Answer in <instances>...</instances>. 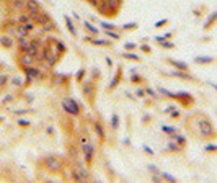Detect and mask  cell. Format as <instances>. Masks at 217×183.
I'll return each mask as SVG.
<instances>
[{
	"label": "cell",
	"mask_w": 217,
	"mask_h": 183,
	"mask_svg": "<svg viewBox=\"0 0 217 183\" xmlns=\"http://www.w3.org/2000/svg\"><path fill=\"white\" fill-rule=\"evenodd\" d=\"M199 119L196 121V124H190L188 123V126H190V133L193 131V133H196L199 137H202L204 141H212L215 139V129H214V124L212 121L206 116V114H198Z\"/></svg>",
	"instance_id": "cell-1"
},
{
	"label": "cell",
	"mask_w": 217,
	"mask_h": 183,
	"mask_svg": "<svg viewBox=\"0 0 217 183\" xmlns=\"http://www.w3.org/2000/svg\"><path fill=\"white\" fill-rule=\"evenodd\" d=\"M70 175H72V180L73 181H87L90 178V173H88V168L85 167L83 164L75 162L70 168Z\"/></svg>",
	"instance_id": "cell-2"
},
{
	"label": "cell",
	"mask_w": 217,
	"mask_h": 183,
	"mask_svg": "<svg viewBox=\"0 0 217 183\" xmlns=\"http://www.w3.org/2000/svg\"><path fill=\"white\" fill-rule=\"evenodd\" d=\"M80 149H82V154H83V159L87 164H91L93 160V155H95V147L93 144L90 142V139L87 136H80Z\"/></svg>",
	"instance_id": "cell-3"
},
{
	"label": "cell",
	"mask_w": 217,
	"mask_h": 183,
	"mask_svg": "<svg viewBox=\"0 0 217 183\" xmlns=\"http://www.w3.org/2000/svg\"><path fill=\"white\" fill-rule=\"evenodd\" d=\"M44 167H46V170L52 172V173H57V172H61L64 168V160L59 155H49V157L44 159Z\"/></svg>",
	"instance_id": "cell-4"
},
{
	"label": "cell",
	"mask_w": 217,
	"mask_h": 183,
	"mask_svg": "<svg viewBox=\"0 0 217 183\" xmlns=\"http://www.w3.org/2000/svg\"><path fill=\"white\" fill-rule=\"evenodd\" d=\"M61 105H62V108H64V111L67 114H70V116H80V113H82L80 105L73 98H64L61 101Z\"/></svg>",
	"instance_id": "cell-5"
},
{
	"label": "cell",
	"mask_w": 217,
	"mask_h": 183,
	"mask_svg": "<svg viewBox=\"0 0 217 183\" xmlns=\"http://www.w3.org/2000/svg\"><path fill=\"white\" fill-rule=\"evenodd\" d=\"M23 72H25V77H26V83H25V85H30V83H33V82H38V80L44 79V74L39 70L38 66L23 69Z\"/></svg>",
	"instance_id": "cell-6"
},
{
	"label": "cell",
	"mask_w": 217,
	"mask_h": 183,
	"mask_svg": "<svg viewBox=\"0 0 217 183\" xmlns=\"http://www.w3.org/2000/svg\"><path fill=\"white\" fill-rule=\"evenodd\" d=\"M16 23L23 25L28 31H34V30H36V26H38L36 21H34L31 16L26 13V11H23V13H18V15H16Z\"/></svg>",
	"instance_id": "cell-7"
},
{
	"label": "cell",
	"mask_w": 217,
	"mask_h": 183,
	"mask_svg": "<svg viewBox=\"0 0 217 183\" xmlns=\"http://www.w3.org/2000/svg\"><path fill=\"white\" fill-rule=\"evenodd\" d=\"M36 64H38L36 57L30 56L28 53H20V56H18V66L21 69H28V67H33Z\"/></svg>",
	"instance_id": "cell-8"
},
{
	"label": "cell",
	"mask_w": 217,
	"mask_h": 183,
	"mask_svg": "<svg viewBox=\"0 0 217 183\" xmlns=\"http://www.w3.org/2000/svg\"><path fill=\"white\" fill-rule=\"evenodd\" d=\"M108 7V16H116L123 7V0H105Z\"/></svg>",
	"instance_id": "cell-9"
},
{
	"label": "cell",
	"mask_w": 217,
	"mask_h": 183,
	"mask_svg": "<svg viewBox=\"0 0 217 183\" xmlns=\"http://www.w3.org/2000/svg\"><path fill=\"white\" fill-rule=\"evenodd\" d=\"M39 11H43V7L39 5L38 0H26V13L31 16H36Z\"/></svg>",
	"instance_id": "cell-10"
},
{
	"label": "cell",
	"mask_w": 217,
	"mask_h": 183,
	"mask_svg": "<svg viewBox=\"0 0 217 183\" xmlns=\"http://www.w3.org/2000/svg\"><path fill=\"white\" fill-rule=\"evenodd\" d=\"M171 98L178 100V103H181L183 106H191L194 103V98L190 95V93H185V92H180V93H173Z\"/></svg>",
	"instance_id": "cell-11"
},
{
	"label": "cell",
	"mask_w": 217,
	"mask_h": 183,
	"mask_svg": "<svg viewBox=\"0 0 217 183\" xmlns=\"http://www.w3.org/2000/svg\"><path fill=\"white\" fill-rule=\"evenodd\" d=\"M11 11L16 13V15L26 11V0H13V2H11Z\"/></svg>",
	"instance_id": "cell-12"
},
{
	"label": "cell",
	"mask_w": 217,
	"mask_h": 183,
	"mask_svg": "<svg viewBox=\"0 0 217 183\" xmlns=\"http://www.w3.org/2000/svg\"><path fill=\"white\" fill-rule=\"evenodd\" d=\"M83 95L87 96L88 100H93V96H95V83L91 82V80H88V82L83 83Z\"/></svg>",
	"instance_id": "cell-13"
},
{
	"label": "cell",
	"mask_w": 217,
	"mask_h": 183,
	"mask_svg": "<svg viewBox=\"0 0 217 183\" xmlns=\"http://www.w3.org/2000/svg\"><path fill=\"white\" fill-rule=\"evenodd\" d=\"M0 44H2L5 49H11V48L15 46V38L5 33V34H2V36H0Z\"/></svg>",
	"instance_id": "cell-14"
},
{
	"label": "cell",
	"mask_w": 217,
	"mask_h": 183,
	"mask_svg": "<svg viewBox=\"0 0 217 183\" xmlns=\"http://www.w3.org/2000/svg\"><path fill=\"white\" fill-rule=\"evenodd\" d=\"M168 64H171L175 69H178V70H188V64L183 61H176V59H168Z\"/></svg>",
	"instance_id": "cell-15"
},
{
	"label": "cell",
	"mask_w": 217,
	"mask_h": 183,
	"mask_svg": "<svg viewBox=\"0 0 217 183\" xmlns=\"http://www.w3.org/2000/svg\"><path fill=\"white\" fill-rule=\"evenodd\" d=\"M170 139H171V141H175L176 144H180L181 147H185V146H186V137H185V136H181L180 133L171 134V136H170Z\"/></svg>",
	"instance_id": "cell-16"
},
{
	"label": "cell",
	"mask_w": 217,
	"mask_h": 183,
	"mask_svg": "<svg viewBox=\"0 0 217 183\" xmlns=\"http://www.w3.org/2000/svg\"><path fill=\"white\" fill-rule=\"evenodd\" d=\"M171 75L178 77V79H183V80H193V77L188 74V70H178V69H176V70L171 72Z\"/></svg>",
	"instance_id": "cell-17"
},
{
	"label": "cell",
	"mask_w": 217,
	"mask_h": 183,
	"mask_svg": "<svg viewBox=\"0 0 217 183\" xmlns=\"http://www.w3.org/2000/svg\"><path fill=\"white\" fill-rule=\"evenodd\" d=\"M194 62H196V64H212L214 62V57H211V56H199V57H196V59H194Z\"/></svg>",
	"instance_id": "cell-18"
},
{
	"label": "cell",
	"mask_w": 217,
	"mask_h": 183,
	"mask_svg": "<svg viewBox=\"0 0 217 183\" xmlns=\"http://www.w3.org/2000/svg\"><path fill=\"white\" fill-rule=\"evenodd\" d=\"M183 149H185V147H181L180 144H176L175 141H170V142H168V146H167V151H170V152H176V154H178V152H183Z\"/></svg>",
	"instance_id": "cell-19"
},
{
	"label": "cell",
	"mask_w": 217,
	"mask_h": 183,
	"mask_svg": "<svg viewBox=\"0 0 217 183\" xmlns=\"http://www.w3.org/2000/svg\"><path fill=\"white\" fill-rule=\"evenodd\" d=\"M217 20V11H212L209 16H207V20L204 21V30H207V28H211L214 25V21Z\"/></svg>",
	"instance_id": "cell-20"
},
{
	"label": "cell",
	"mask_w": 217,
	"mask_h": 183,
	"mask_svg": "<svg viewBox=\"0 0 217 183\" xmlns=\"http://www.w3.org/2000/svg\"><path fill=\"white\" fill-rule=\"evenodd\" d=\"M121 75H123V69L119 67L118 72H116V75H114V80H111V83H110V90H113L114 87H118L119 80H121Z\"/></svg>",
	"instance_id": "cell-21"
},
{
	"label": "cell",
	"mask_w": 217,
	"mask_h": 183,
	"mask_svg": "<svg viewBox=\"0 0 217 183\" xmlns=\"http://www.w3.org/2000/svg\"><path fill=\"white\" fill-rule=\"evenodd\" d=\"M65 18V25H67V30L70 31V34H73V36H77V28L73 26V23H72V20L69 18V16H64Z\"/></svg>",
	"instance_id": "cell-22"
},
{
	"label": "cell",
	"mask_w": 217,
	"mask_h": 183,
	"mask_svg": "<svg viewBox=\"0 0 217 183\" xmlns=\"http://www.w3.org/2000/svg\"><path fill=\"white\" fill-rule=\"evenodd\" d=\"M83 28H85V30H88L91 34H93V36H96V34L100 33V30H98V28H96V26H93L90 21H85V23H83Z\"/></svg>",
	"instance_id": "cell-23"
},
{
	"label": "cell",
	"mask_w": 217,
	"mask_h": 183,
	"mask_svg": "<svg viewBox=\"0 0 217 183\" xmlns=\"http://www.w3.org/2000/svg\"><path fill=\"white\" fill-rule=\"evenodd\" d=\"M103 33H105V34H106L108 38L114 39V41H116V39H119V38H121V34H119V33H116L114 30H103Z\"/></svg>",
	"instance_id": "cell-24"
},
{
	"label": "cell",
	"mask_w": 217,
	"mask_h": 183,
	"mask_svg": "<svg viewBox=\"0 0 217 183\" xmlns=\"http://www.w3.org/2000/svg\"><path fill=\"white\" fill-rule=\"evenodd\" d=\"M95 131H96V134L100 136V139H101V141H105V131H103L101 123H95Z\"/></svg>",
	"instance_id": "cell-25"
},
{
	"label": "cell",
	"mask_w": 217,
	"mask_h": 183,
	"mask_svg": "<svg viewBox=\"0 0 217 183\" xmlns=\"http://www.w3.org/2000/svg\"><path fill=\"white\" fill-rule=\"evenodd\" d=\"M91 44H95V46H111L110 41H105V39H96V38H91Z\"/></svg>",
	"instance_id": "cell-26"
},
{
	"label": "cell",
	"mask_w": 217,
	"mask_h": 183,
	"mask_svg": "<svg viewBox=\"0 0 217 183\" xmlns=\"http://www.w3.org/2000/svg\"><path fill=\"white\" fill-rule=\"evenodd\" d=\"M162 131H163L165 134H168V136L175 134V133H178V129H176V128H173V126H163V128H162Z\"/></svg>",
	"instance_id": "cell-27"
},
{
	"label": "cell",
	"mask_w": 217,
	"mask_h": 183,
	"mask_svg": "<svg viewBox=\"0 0 217 183\" xmlns=\"http://www.w3.org/2000/svg\"><path fill=\"white\" fill-rule=\"evenodd\" d=\"M123 57H126V59H129V61H134V62H139L140 61V57L132 54V53H123Z\"/></svg>",
	"instance_id": "cell-28"
},
{
	"label": "cell",
	"mask_w": 217,
	"mask_h": 183,
	"mask_svg": "<svg viewBox=\"0 0 217 183\" xmlns=\"http://www.w3.org/2000/svg\"><path fill=\"white\" fill-rule=\"evenodd\" d=\"M171 36H173V31H168V33H165V34H160V36H157L155 39L158 43H162V41H165V39H170Z\"/></svg>",
	"instance_id": "cell-29"
},
{
	"label": "cell",
	"mask_w": 217,
	"mask_h": 183,
	"mask_svg": "<svg viewBox=\"0 0 217 183\" xmlns=\"http://www.w3.org/2000/svg\"><path fill=\"white\" fill-rule=\"evenodd\" d=\"M160 46H162V48H165V49H175V43H171L170 39H165V41H162V43H160Z\"/></svg>",
	"instance_id": "cell-30"
},
{
	"label": "cell",
	"mask_w": 217,
	"mask_h": 183,
	"mask_svg": "<svg viewBox=\"0 0 217 183\" xmlns=\"http://www.w3.org/2000/svg\"><path fill=\"white\" fill-rule=\"evenodd\" d=\"M111 128L113 129L119 128V116H118V114H113V116H111Z\"/></svg>",
	"instance_id": "cell-31"
},
{
	"label": "cell",
	"mask_w": 217,
	"mask_h": 183,
	"mask_svg": "<svg viewBox=\"0 0 217 183\" xmlns=\"http://www.w3.org/2000/svg\"><path fill=\"white\" fill-rule=\"evenodd\" d=\"M160 177H162L163 180H168V181H171V183H173V181H176V178H175V177H171L170 173H167V172H160Z\"/></svg>",
	"instance_id": "cell-32"
},
{
	"label": "cell",
	"mask_w": 217,
	"mask_h": 183,
	"mask_svg": "<svg viewBox=\"0 0 217 183\" xmlns=\"http://www.w3.org/2000/svg\"><path fill=\"white\" fill-rule=\"evenodd\" d=\"M100 26L103 30H116V25H111V23H108V21H101Z\"/></svg>",
	"instance_id": "cell-33"
},
{
	"label": "cell",
	"mask_w": 217,
	"mask_h": 183,
	"mask_svg": "<svg viewBox=\"0 0 217 183\" xmlns=\"http://www.w3.org/2000/svg\"><path fill=\"white\" fill-rule=\"evenodd\" d=\"M8 80H10V77L7 74H0V87H5L8 83Z\"/></svg>",
	"instance_id": "cell-34"
},
{
	"label": "cell",
	"mask_w": 217,
	"mask_h": 183,
	"mask_svg": "<svg viewBox=\"0 0 217 183\" xmlns=\"http://www.w3.org/2000/svg\"><path fill=\"white\" fill-rule=\"evenodd\" d=\"M158 93L163 95V96H168V98H171V96H173V93H171V92H168L167 88H163V87H158Z\"/></svg>",
	"instance_id": "cell-35"
},
{
	"label": "cell",
	"mask_w": 217,
	"mask_h": 183,
	"mask_svg": "<svg viewBox=\"0 0 217 183\" xmlns=\"http://www.w3.org/2000/svg\"><path fill=\"white\" fill-rule=\"evenodd\" d=\"M204 151L206 152H217V144H207V146H204Z\"/></svg>",
	"instance_id": "cell-36"
},
{
	"label": "cell",
	"mask_w": 217,
	"mask_h": 183,
	"mask_svg": "<svg viewBox=\"0 0 217 183\" xmlns=\"http://www.w3.org/2000/svg\"><path fill=\"white\" fill-rule=\"evenodd\" d=\"M136 28H137V23H127V25L123 26V30L124 31H129V30H136Z\"/></svg>",
	"instance_id": "cell-37"
},
{
	"label": "cell",
	"mask_w": 217,
	"mask_h": 183,
	"mask_svg": "<svg viewBox=\"0 0 217 183\" xmlns=\"http://www.w3.org/2000/svg\"><path fill=\"white\" fill-rule=\"evenodd\" d=\"M139 49H140V51H144V53H147V54H148V53H152V48H150L148 44H140V46H139Z\"/></svg>",
	"instance_id": "cell-38"
},
{
	"label": "cell",
	"mask_w": 217,
	"mask_h": 183,
	"mask_svg": "<svg viewBox=\"0 0 217 183\" xmlns=\"http://www.w3.org/2000/svg\"><path fill=\"white\" fill-rule=\"evenodd\" d=\"M131 82H132V83H140L142 82V77L137 75V74H134V75L131 77Z\"/></svg>",
	"instance_id": "cell-39"
},
{
	"label": "cell",
	"mask_w": 217,
	"mask_h": 183,
	"mask_svg": "<svg viewBox=\"0 0 217 183\" xmlns=\"http://www.w3.org/2000/svg\"><path fill=\"white\" fill-rule=\"evenodd\" d=\"M145 95L152 96V98H157V92H155V90H152V88H145Z\"/></svg>",
	"instance_id": "cell-40"
},
{
	"label": "cell",
	"mask_w": 217,
	"mask_h": 183,
	"mask_svg": "<svg viewBox=\"0 0 217 183\" xmlns=\"http://www.w3.org/2000/svg\"><path fill=\"white\" fill-rule=\"evenodd\" d=\"M83 75H85V69H80V70L77 72V82H82Z\"/></svg>",
	"instance_id": "cell-41"
},
{
	"label": "cell",
	"mask_w": 217,
	"mask_h": 183,
	"mask_svg": "<svg viewBox=\"0 0 217 183\" xmlns=\"http://www.w3.org/2000/svg\"><path fill=\"white\" fill-rule=\"evenodd\" d=\"M137 48V44H134V43H126L124 44V49L126 51H132V49H136Z\"/></svg>",
	"instance_id": "cell-42"
},
{
	"label": "cell",
	"mask_w": 217,
	"mask_h": 183,
	"mask_svg": "<svg viewBox=\"0 0 217 183\" xmlns=\"http://www.w3.org/2000/svg\"><path fill=\"white\" fill-rule=\"evenodd\" d=\"M181 116V113L178 110H173V111H170V118H173V119H178Z\"/></svg>",
	"instance_id": "cell-43"
},
{
	"label": "cell",
	"mask_w": 217,
	"mask_h": 183,
	"mask_svg": "<svg viewBox=\"0 0 217 183\" xmlns=\"http://www.w3.org/2000/svg\"><path fill=\"white\" fill-rule=\"evenodd\" d=\"M136 95L139 96V98H144V96H145V88H137L136 90Z\"/></svg>",
	"instance_id": "cell-44"
},
{
	"label": "cell",
	"mask_w": 217,
	"mask_h": 183,
	"mask_svg": "<svg viewBox=\"0 0 217 183\" xmlns=\"http://www.w3.org/2000/svg\"><path fill=\"white\" fill-rule=\"evenodd\" d=\"M167 23H168V20H167V18H165V20H160V21H157V23H155V28H162L163 25H167Z\"/></svg>",
	"instance_id": "cell-45"
},
{
	"label": "cell",
	"mask_w": 217,
	"mask_h": 183,
	"mask_svg": "<svg viewBox=\"0 0 217 183\" xmlns=\"http://www.w3.org/2000/svg\"><path fill=\"white\" fill-rule=\"evenodd\" d=\"M87 3H88V5H91L93 8H96V5L100 3V0H87Z\"/></svg>",
	"instance_id": "cell-46"
},
{
	"label": "cell",
	"mask_w": 217,
	"mask_h": 183,
	"mask_svg": "<svg viewBox=\"0 0 217 183\" xmlns=\"http://www.w3.org/2000/svg\"><path fill=\"white\" fill-rule=\"evenodd\" d=\"M11 82H13V83L16 85V87H21V85H23V80H20V79H13Z\"/></svg>",
	"instance_id": "cell-47"
},
{
	"label": "cell",
	"mask_w": 217,
	"mask_h": 183,
	"mask_svg": "<svg viewBox=\"0 0 217 183\" xmlns=\"http://www.w3.org/2000/svg\"><path fill=\"white\" fill-rule=\"evenodd\" d=\"M91 75H93V79H98L100 70H98V69H93V70H91Z\"/></svg>",
	"instance_id": "cell-48"
},
{
	"label": "cell",
	"mask_w": 217,
	"mask_h": 183,
	"mask_svg": "<svg viewBox=\"0 0 217 183\" xmlns=\"http://www.w3.org/2000/svg\"><path fill=\"white\" fill-rule=\"evenodd\" d=\"M18 124L20 126H30V121H26V119H18Z\"/></svg>",
	"instance_id": "cell-49"
},
{
	"label": "cell",
	"mask_w": 217,
	"mask_h": 183,
	"mask_svg": "<svg viewBox=\"0 0 217 183\" xmlns=\"http://www.w3.org/2000/svg\"><path fill=\"white\" fill-rule=\"evenodd\" d=\"M173 110H176V106L175 105H170V106L165 108V113H170V111H173Z\"/></svg>",
	"instance_id": "cell-50"
},
{
	"label": "cell",
	"mask_w": 217,
	"mask_h": 183,
	"mask_svg": "<svg viewBox=\"0 0 217 183\" xmlns=\"http://www.w3.org/2000/svg\"><path fill=\"white\" fill-rule=\"evenodd\" d=\"M148 170H150V172H153V173H160V172L157 170V167H155V165H148Z\"/></svg>",
	"instance_id": "cell-51"
},
{
	"label": "cell",
	"mask_w": 217,
	"mask_h": 183,
	"mask_svg": "<svg viewBox=\"0 0 217 183\" xmlns=\"http://www.w3.org/2000/svg\"><path fill=\"white\" fill-rule=\"evenodd\" d=\"M106 64H108V66H110V67H113V61L110 59V57H106Z\"/></svg>",
	"instance_id": "cell-52"
},
{
	"label": "cell",
	"mask_w": 217,
	"mask_h": 183,
	"mask_svg": "<svg viewBox=\"0 0 217 183\" xmlns=\"http://www.w3.org/2000/svg\"><path fill=\"white\" fill-rule=\"evenodd\" d=\"M144 151H145V152H148V154H153V152H152V149H150V147H144Z\"/></svg>",
	"instance_id": "cell-53"
}]
</instances>
